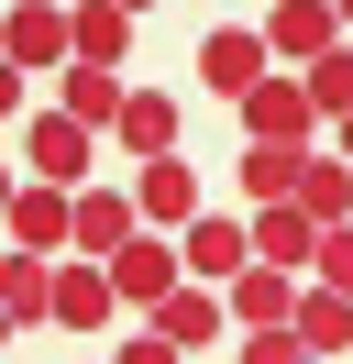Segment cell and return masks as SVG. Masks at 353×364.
Returning a JSON list of instances; mask_svg holds the SVG:
<instances>
[{"label":"cell","instance_id":"obj_17","mask_svg":"<svg viewBox=\"0 0 353 364\" xmlns=\"http://www.w3.org/2000/svg\"><path fill=\"white\" fill-rule=\"evenodd\" d=\"M298 177H309V155H298V144H243V166H232V188H243L254 210L298 199Z\"/></svg>","mask_w":353,"mask_h":364},{"label":"cell","instance_id":"obj_6","mask_svg":"<svg viewBox=\"0 0 353 364\" xmlns=\"http://www.w3.org/2000/svg\"><path fill=\"white\" fill-rule=\"evenodd\" d=\"M33 67H78V11L66 0H11V77Z\"/></svg>","mask_w":353,"mask_h":364},{"label":"cell","instance_id":"obj_19","mask_svg":"<svg viewBox=\"0 0 353 364\" xmlns=\"http://www.w3.org/2000/svg\"><path fill=\"white\" fill-rule=\"evenodd\" d=\"M298 342H309L320 364L353 353V298H342V287H309V298H298Z\"/></svg>","mask_w":353,"mask_h":364},{"label":"cell","instance_id":"obj_25","mask_svg":"<svg viewBox=\"0 0 353 364\" xmlns=\"http://www.w3.org/2000/svg\"><path fill=\"white\" fill-rule=\"evenodd\" d=\"M110 364H188V353H176V342H166V331H154V320H144V331H132V342H122V353H110Z\"/></svg>","mask_w":353,"mask_h":364},{"label":"cell","instance_id":"obj_24","mask_svg":"<svg viewBox=\"0 0 353 364\" xmlns=\"http://www.w3.org/2000/svg\"><path fill=\"white\" fill-rule=\"evenodd\" d=\"M243 364H320L298 331H243Z\"/></svg>","mask_w":353,"mask_h":364},{"label":"cell","instance_id":"obj_21","mask_svg":"<svg viewBox=\"0 0 353 364\" xmlns=\"http://www.w3.org/2000/svg\"><path fill=\"white\" fill-rule=\"evenodd\" d=\"M122 45H132L122 0H78V67H122Z\"/></svg>","mask_w":353,"mask_h":364},{"label":"cell","instance_id":"obj_23","mask_svg":"<svg viewBox=\"0 0 353 364\" xmlns=\"http://www.w3.org/2000/svg\"><path fill=\"white\" fill-rule=\"evenodd\" d=\"M309 287H342V298H353V221H331V232H320V254H309Z\"/></svg>","mask_w":353,"mask_h":364},{"label":"cell","instance_id":"obj_15","mask_svg":"<svg viewBox=\"0 0 353 364\" xmlns=\"http://www.w3.org/2000/svg\"><path fill=\"white\" fill-rule=\"evenodd\" d=\"M0 320L11 331L56 320V254H0Z\"/></svg>","mask_w":353,"mask_h":364},{"label":"cell","instance_id":"obj_20","mask_svg":"<svg viewBox=\"0 0 353 364\" xmlns=\"http://www.w3.org/2000/svg\"><path fill=\"white\" fill-rule=\"evenodd\" d=\"M298 210H309V221H353V155H309V177H298Z\"/></svg>","mask_w":353,"mask_h":364},{"label":"cell","instance_id":"obj_10","mask_svg":"<svg viewBox=\"0 0 353 364\" xmlns=\"http://www.w3.org/2000/svg\"><path fill=\"white\" fill-rule=\"evenodd\" d=\"M132 199H144V232H188V221H199V166H188V155L132 166Z\"/></svg>","mask_w":353,"mask_h":364},{"label":"cell","instance_id":"obj_13","mask_svg":"<svg viewBox=\"0 0 353 364\" xmlns=\"http://www.w3.org/2000/svg\"><path fill=\"white\" fill-rule=\"evenodd\" d=\"M56 111H78L88 133H122L132 89H122V67H56Z\"/></svg>","mask_w":353,"mask_h":364},{"label":"cell","instance_id":"obj_1","mask_svg":"<svg viewBox=\"0 0 353 364\" xmlns=\"http://www.w3.org/2000/svg\"><path fill=\"white\" fill-rule=\"evenodd\" d=\"M320 133L331 122H320V100H309L298 67H276L254 100H243V144H298V155H320Z\"/></svg>","mask_w":353,"mask_h":364},{"label":"cell","instance_id":"obj_3","mask_svg":"<svg viewBox=\"0 0 353 364\" xmlns=\"http://www.w3.org/2000/svg\"><path fill=\"white\" fill-rule=\"evenodd\" d=\"M88 155H100V133H88L78 111H33V122H22V177H44V188H88Z\"/></svg>","mask_w":353,"mask_h":364},{"label":"cell","instance_id":"obj_14","mask_svg":"<svg viewBox=\"0 0 353 364\" xmlns=\"http://www.w3.org/2000/svg\"><path fill=\"white\" fill-rule=\"evenodd\" d=\"M132 232H144V199H132V188H78V254H122Z\"/></svg>","mask_w":353,"mask_h":364},{"label":"cell","instance_id":"obj_2","mask_svg":"<svg viewBox=\"0 0 353 364\" xmlns=\"http://www.w3.org/2000/svg\"><path fill=\"white\" fill-rule=\"evenodd\" d=\"M110 287H122V309H166L176 287H188V254H176V232H132L122 254H110Z\"/></svg>","mask_w":353,"mask_h":364},{"label":"cell","instance_id":"obj_27","mask_svg":"<svg viewBox=\"0 0 353 364\" xmlns=\"http://www.w3.org/2000/svg\"><path fill=\"white\" fill-rule=\"evenodd\" d=\"M331 11H342V33H353V0H331Z\"/></svg>","mask_w":353,"mask_h":364},{"label":"cell","instance_id":"obj_28","mask_svg":"<svg viewBox=\"0 0 353 364\" xmlns=\"http://www.w3.org/2000/svg\"><path fill=\"white\" fill-rule=\"evenodd\" d=\"M122 11H154V0H122Z\"/></svg>","mask_w":353,"mask_h":364},{"label":"cell","instance_id":"obj_18","mask_svg":"<svg viewBox=\"0 0 353 364\" xmlns=\"http://www.w3.org/2000/svg\"><path fill=\"white\" fill-rule=\"evenodd\" d=\"M176 133H188V111H176L166 89H132V111H122V144H132V166L176 155Z\"/></svg>","mask_w":353,"mask_h":364},{"label":"cell","instance_id":"obj_4","mask_svg":"<svg viewBox=\"0 0 353 364\" xmlns=\"http://www.w3.org/2000/svg\"><path fill=\"white\" fill-rule=\"evenodd\" d=\"M265 77H276V45H265V23H221L210 45H199V89H210V100H254Z\"/></svg>","mask_w":353,"mask_h":364},{"label":"cell","instance_id":"obj_7","mask_svg":"<svg viewBox=\"0 0 353 364\" xmlns=\"http://www.w3.org/2000/svg\"><path fill=\"white\" fill-rule=\"evenodd\" d=\"M221 298H232V331H298V298H309V276H287V265H243Z\"/></svg>","mask_w":353,"mask_h":364},{"label":"cell","instance_id":"obj_12","mask_svg":"<svg viewBox=\"0 0 353 364\" xmlns=\"http://www.w3.org/2000/svg\"><path fill=\"white\" fill-rule=\"evenodd\" d=\"M110 309H122L110 265H100V254H66V265H56V320H66V331H110Z\"/></svg>","mask_w":353,"mask_h":364},{"label":"cell","instance_id":"obj_26","mask_svg":"<svg viewBox=\"0 0 353 364\" xmlns=\"http://www.w3.org/2000/svg\"><path fill=\"white\" fill-rule=\"evenodd\" d=\"M331 155H353V111H342V122H331Z\"/></svg>","mask_w":353,"mask_h":364},{"label":"cell","instance_id":"obj_11","mask_svg":"<svg viewBox=\"0 0 353 364\" xmlns=\"http://www.w3.org/2000/svg\"><path fill=\"white\" fill-rule=\"evenodd\" d=\"M154 331H166V342H176V353H210V342H221V331H232V298H221V287H210V276H188V287H176V298H166V309H154Z\"/></svg>","mask_w":353,"mask_h":364},{"label":"cell","instance_id":"obj_8","mask_svg":"<svg viewBox=\"0 0 353 364\" xmlns=\"http://www.w3.org/2000/svg\"><path fill=\"white\" fill-rule=\"evenodd\" d=\"M176 254H188V276H210V287H232V276L254 265V221H232V210H199V221L176 232Z\"/></svg>","mask_w":353,"mask_h":364},{"label":"cell","instance_id":"obj_22","mask_svg":"<svg viewBox=\"0 0 353 364\" xmlns=\"http://www.w3.org/2000/svg\"><path fill=\"white\" fill-rule=\"evenodd\" d=\"M298 77H309V100H320V122H342V111H353V45H331L320 67H298Z\"/></svg>","mask_w":353,"mask_h":364},{"label":"cell","instance_id":"obj_5","mask_svg":"<svg viewBox=\"0 0 353 364\" xmlns=\"http://www.w3.org/2000/svg\"><path fill=\"white\" fill-rule=\"evenodd\" d=\"M11 254H78V188L22 177L11 188Z\"/></svg>","mask_w":353,"mask_h":364},{"label":"cell","instance_id":"obj_16","mask_svg":"<svg viewBox=\"0 0 353 364\" xmlns=\"http://www.w3.org/2000/svg\"><path fill=\"white\" fill-rule=\"evenodd\" d=\"M309 254H320V221H309L298 199L254 210V265H287V276H309Z\"/></svg>","mask_w":353,"mask_h":364},{"label":"cell","instance_id":"obj_9","mask_svg":"<svg viewBox=\"0 0 353 364\" xmlns=\"http://www.w3.org/2000/svg\"><path fill=\"white\" fill-rule=\"evenodd\" d=\"M265 45H276V67H320V55L342 45V11H331V0H276V11H265Z\"/></svg>","mask_w":353,"mask_h":364}]
</instances>
